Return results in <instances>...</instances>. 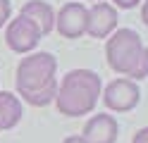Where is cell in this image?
I'll use <instances>...</instances> for the list:
<instances>
[{
  "mask_svg": "<svg viewBox=\"0 0 148 143\" xmlns=\"http://www.w3.org/2000/svg\"><path fill=\"white\" fill-rule=\"evenodd\" d=\"M141 19H143V24L148 26V0H143V5H141Z\"/></svg>",
  "mask_w": 148,
  "mask_h": 143,
  "instance_id": "5bb4252c",
  "label": "cell"
},
{
  "mask_svg": "<svg viewBox=\"0 0 148 143\" xmlns=\"http://www.w3.org/2000/svg\"><path fill=\"white\" fill-rule=\"evenodd\" d=\"M132 143H148V127H143V129H138V131L134 133V138H132Z\"/></svg>",
  "mask_w": 148,
  "mask_h": 143,
  "instance_id": "4fadbf2b",
  "label": "cell"
},
{
  "mask_svg": "<svg viewBox=\"0 0 148 143\" xmlns=\"http://www.w3.org/2000/svg\"><path fill=\"white\" fill-rule=\"evenodd\" d=\"M105 57L110 69L122 74V79H146L148 76V48H143L141 38L132 29H115L108 36Z\"/></svg>",
  "mask_w": 148,
  "mask_h": 143,
  "instance_id": "3957f363",
  "label": "cell"
},
{
  "mask_svg": "<svg viewBox=\"0 0 148 143\" xmlns=\"http://www.w3.org/2000/svg\"><path fill=\"white\" fill-rule=\"evenodd\" d=\"M22 17H26L29 22L41 31V36H48L53 29H55V12L48 3L43 0H29L24 7H22Z\"/></svg>",
  "mask_w": 148,
  "mask_h": 143,
  "instance_id": "9c48e42d",
  "label": "cell"
},
{
  "mask_svg": "<svg viewBox=\"0 0 148 143\" xmlns=\"http://www.w3.org/2000/svg\"><path fill=\"white\" fill-rule=\"evenodd\" d=\"M100 76L93 69H72L62 76V83L58 86L55 107L64 117H81L96 110L98 95H100Z\"/></svg>",
  "mask_w": 148,
  "mask_h": 143,
  "instance_id": "7a4b0ae2",
  "label": "cell"
},
{
  "mask_svg": "<svg viewBox=\"0 0 148 143\" xmlns=\"http://www.w3.org/2000/svg\"><path fill=\"white\" fill-rule=\"evenodd\" d=\"M117 133H119L117 119L112 117V114L98 112V114H93V117L84 124L81 138H84L86 143H115L117 141Z\"/></svg>",
  "mask_w": 148,
  "mask_h": 143,
  "instance_id": "ba28073f",
  "label": "cell"
},
{
  "mask_svg": "<svg viewBox=\"0 0 148 143\" xmlns=\"http://www.w3.org/2000/svg\"><path fill=\"white\" fill-rule=\"evenodd\" d=\"M112 7L117 10V7H122V10H132V7H136L138 3H141V0H112Z\"/></svg>",
  "mask_w": 148,
  "mask_h": 143,
  "instance_id": "7c38bea8",
  "label": "cell"
},
{
  "mask_svg": "<svg viewBox=\"0 0 148 143\" xmlns=\"http://www.w3.org/2000/svg\"><path fill=\"white\" fill-rule=\"evenodd\" d=\"M55 72H58V60L50 53H31L22 57L14 74V86L22 100L34 107H45L55 103L58 95Z\"/></svg>",
  "mask_w": 148,
  "mask_h": 143,
  "instance_id": "6da1fadb",
  "label": "cell"
},
{
  "mask_svg": "<svg viewBox=\"0 0 148 143\" xmlns=\"http://www.w3.org/2000/svg\"><path fill=\"white\" fill-rule=\"evenodd\" d=\"M117 29V10L110 3H93L86 14V34L93 38H108Z\"/></svg>",
  "mask_w": 148,
  "mask_h": 143,
  "instance_id": "52a82bcc",
  "label": "cell"
},
{
  "mask_svg": "<svg viewBox=\"0 0 148 143\" xmlns=\"http://www.w3.org/2000/svg\"><path fill=\"white\" fill-rule=\"evenodd\" d=\"M22 100L10 91H0V131H7L22 122Z\"/></svg>",
  "mask_w": 148,
  "mask_h": 143,
  "instance_id": "30bf717a",
  "label": "cell"
},
{
  "mask_svg": "<svg viewBox=\"0 0 148 143\" xmlns=\"http://www.w3.org/2000/svg\"><path fill=\"white\" fill-rule=\"evenodd\" d=\"M103 100L112 112H129L138 105L141 91H138L136 81H132V79H115L105 86Z\"/></svg>",
  "mask_w": 148,
  "mask_h": 143,
  "instance_id": "277c9868",
  "label": "cell"
},
{
  "mask_svg": "<svg viewBox=\"0 0 148 143\" xmlns=\"http://www.w3.org/2000/svg\"><path fill=\"white\" fill-rule=\"evenodd\" d=\"M62 143H86V141L81 138V136H67V138H64Z\"/></svg>",
  "mask_w": 148,
  "mask_h": 143,
  "instance_id": "9a60e30c",
  "label": "cell"
},
{
  "mask_svg": "<svg viewBox=\"0 0 148 143\" xmlns=\"http://www.w3.org/2000/svg\"><path fill=\"white\" fill-rule=\"evenodd\" d=\"M41 38H43L41 31L22 14L17 19H12V22L7 24V29H5V43L10 45V50H14V53H31L34 48L38 45Z\"/></svg>",
  "mask_w": 148,
  "mask_h": 143,
  "instance_id": "5b68a950",
  "label": "cell"
},
{
  "mask_svg": "<svg viewBox=\"0 0 148 143\" xmlns=\"http://www.w3.org/2000/svg\"><path fill=\"white\" fill-rule=\"evenodd\" d=\"M74 3H77V0H74ZM96 3H100V0H96Z\"/></svg>",
  "mask_w": 148,
  "mask_h": 143,
  "instance_id": "2e32d148",
  "label": "cell"
},
{
  "mask_svg": "<svg viewBox=\"0 0 148 143\" xmlns=\"http://www.w3.org/2000/svg\"><path fill=\"white\" fill-rule=\"evenodd\" d=\"M86 14L88 7L84 3H67L60 7V12L55 14V29L62 38H79L86 34Z\"/></svg>",
  "mask_w": 148,
  "mask_h": 143,
  "instance_id": "8992f818",
  "label": "cell"
},
{
  "mask_svg": "<svg viewBox=\"0 0 148 143\" xmlns=\"http://www.w3.org/2000/svg\"><path fill=\"white\" fill-rule=\"evenodd\" d=\"M10 14H12V5H10V0H0V26L7 24Z\"/></svg>",
  "mask_w": 148,
  "mask_h": 143,
  "instance_id": "8fae6325",
  "label": "cell"
}]
</instances>
